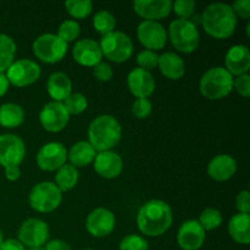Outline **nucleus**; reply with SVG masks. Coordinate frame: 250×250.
I'll return each mask as SVG.
<instances>
[{"label": "nucleus", "instance_id": "1", "mask_svg": "<svg viewBox=\"0 0 250 250\" xmlns=\"http://www.w3.org/2000/svg\"><path fill=\"white\" fill-rule=\"evenodd\" d=\"M173 221L172 209L163 200L153 199L146 202L137 215L139 231L148 237H159L165 233Z\"/></svg>", "mask_w": 250, "mask_h": 250}, {"label": "nucleus", "instance_id": "2", "mask_svg": "<svg viewBox=\"0 0 250 250\" xmlns=\"http://www.w3.org/2000/svg\"><path fill=\"white\" fill-rule=\"evenodd\" d=\"M200 22L204 31L212 38L227 39L236 31L237 16L231 5L215 2L205 7Z\"/></svg>", "mask_w": 250, "mask_h": 250}, {"label": "nucleus", "instance_id": "3", "mask_svg": "<svg viewBox=\"0 0 250 250\" xmlns=\"http://www.w3.org/2000/svg\"><path fill=\"white\" fill-rule=\"evenodd\" d=\"M122 127L111 115H100L88 127V142L95 151L111 150L120 143Z\"/></svg>", "mask_w": 250, "mask_h": 250}, {"label": "nucleus", "instance_id": "4", "mask_svg": "<svg viewBox=\"0 0 250 250\" xmlns=\"http://www.w3.org/2000/svg\"><path fill=\"white\" fill-rule=\"evenodd\" d=\"M200 93L209 100H220L233 90V76L225 67L209 68L199 81Z\"/></svg>", "mask_w": 250, "mask_h": 250}, {"label": "nucleus", "instance_id": "5", "mask_svg": "<svg viewBox=\"0 0 250 250\" xmlns=\"http://www.w3.org/2000/svg\"><path fill=\"white\" fill-rule=\"evenodd\" d=\"M167 37H170L173 48L183 54L195 51L200 43L199 31L192 20L177 19L171 22L168 26Z\"/></svg>", "mask_w": 250, "mask_h": 250}, {"label": "nucleus", "instance_id": "6", "mask_svg": "<svg viewBox=\"0 0 250 250\" xmlns=\"http://www.w3.org/2000/svg\"><path fill=\"white\" fill-rule=\"evenodd\" d=\"M29 205L38 212H51L60 207L62 202V192L54 182H39L31 189L28 195Z\"/></svg>", "mask_w": 250, "mask_h": 250}, {"label": "nucleus", "instance_id": "7", "mask_svg": "<svg viewBox=\"0 0 250 250\" xmlns=\"http://www.w3.org/2000/svg\"><path fill=\"white\" fill-rule=\"evenodd\" d=\"M99 45L103 56L117 63L127 61L133 54V42L124 32L114 31L103 36Z\"/></svg>", "mask_w": 250, "mask_h": 250}, {"label": "nucleus", "instance_id": "8", "mask_svg": "<svg viewBox=\"0 0 250 250\" xmlns=\"http://www.w3.org/2000/svg\"><path fill=\"white\" fill-rule=\"evenodd\" d=\"M32 49L36 58L41 61L45 63H56L65 58L68 45L56 34L45 33L33 42Z\"/></svg>", "mask_w": 250, "mask_h": 250}, {"label": "nucleus", "instance_id": "9", "mask_svg": "<svg viewBox=\"0 0 250 250\" xmlns=\"http://www.w3.org/2000/svg\"><path fill=\"white\" fill-rule=\"evenodd\" d=\"M5 75L10 84L22 88L36 83L41 77L42 68L31 59H20L10 65Z\"/></svg>", "mask_w": 250, "mask_h": 250}, {"label": "nucleus", "instance_id": "10", "mask_svg": "<svg viewBox=\"0 0 250 250\" xmlns=\"http://www.w3.org/2000/svg\"><path fill=\"white\" fill-rule=\"evenodd\" d=\"M49 226L41 219H27L19 229V241L24 248L39 249L49 241Z\"/></svg>", "mask_w": 250, "mask_h": 250}, {"label": "nucleus", "instance_id": "11", "mask_svg": "<svg viewBox=\"0 0 250 250\" xmlns=\"http://www.w3.org/2000/svg\"><path fill=\"white\" fill-rule=\"evenodd\" d=\"M26 156V146L16 134L6 133L0 136V165L4 168L20 166Z\"/></svg>", "mask_w": 250, "mask_h": 250}, {"label": "nucleus", "instance_id": "12", "mask_svg": "<svg viewBox=\"0 0 250 250\" xmlns=\"http://www.w3.org/2000/svg\"><path fill=\"white\" fill-rule=\"evenodd\" d=\"M137 37L139 43L151 51L163 49L167 42V32L158 21H142L137 27Z\"/></svg>", "mask_w": 250, "mask_h": 250}, {"label": "nucleus", "instance_id": "13", "mask_svg": "<svg viewBox=\"0 0 250 250\" xmlns=\"http://www.w3.org/2000/svg\"><path fill=\"white\" fill-rule=\"evenodd\" d=\"M70 114L62 103L50 102L43 106L39 112V122L45 131L58 133L67 126Z\"/></svg>", "mask_w": 250, "mask_h": 250}, {"label": "nucleus", "instance_id": "14", "mask_svg": "<svg viewBox=\"0 0 250 250\" xmlns=\"http://www.w3.org/2000/svg\"><path fill=\"white\" fill-rule=\"evenodd\" d=\"M67 160V150L59 142L46 143L39 149L37 154V165L39 168L48 172L58 171Z\"/></svg>", "mask_w": 250, "mask_h": 250}, {"label": "nucleus", "instance_id": "15", "mask_svg": "<svg viewBox=\"0 0 250 250\" xmlns=\"http://www.w3.org/2000/svg\"><path fill=\"white\" fill-rule=\"evenodd\" d=\"M116 219L114 212L105 208H97L93 210L85 220V229L90 236L95 238H104L109 236L115 229Z\"/></svg>", "mask_w": 250, "mask_h": 250}, {"label": "nucleus", "instance_id": "16", "mask_svg": "<svg viewBox=\"0 0 250 250\" xmlns=\"http://www.w3.org/2000/svg\"><path fill=\"white\" fill-rule=\"evenodd\" d=\"M205 237V229L198 220H187L178 229V247L183 250H199L204 246Z\"/></svg>", "mask_w": 250, "mask_h": 250}, {"label": "nucleus", "instance_id": "17", "mask_svg": "<svg viewBox=\"0 0 250 250\" xmlns=\"http://www.w3.org/2000/svg\"><path fill=\"white\" fill-rule=\"evenodd\" d=\"M127 85L137 99H148L155 90V80L149 71L137 67L127 76Z\"/></svg>", "mask_w": 250, "mask_h": 250}, {"label": "nucleus", "instance_id": "18", "mask_svg": "<svg viewBox=\"0 0 250 250\" xmlns=\"http://www.w3.org/2000/svg\"><path fill=\"white\" fill-rule=\"evenodd\" d=\"M72 56L75 61L85 67H94L102 62L103 53L100 45L94 39L84 38L76 42L72 49Z\"/></svg>", "mask_w": 250, "mask_h": 250}, {"label": "nucleus", "instance_id": "19", "mask_svg": "<svg viewBox=\"0 0 250 250\" xmlns=\"http://www.w3.org/2000/svg\"><path fill=\"white\" fill-rule=\"evenodd\" d=\"M133 9L144 21H158L170 15L172 1L170 0H137L133 2Z\"/></svg>", "mask_w": 250, "mask_h": 250}, {"label": "nucleus", "instance_id": "20", "mask_svg": "<svg viewBox=\"0 0 250 250\" xmlns=\"http://www.w3.org/2000/svg\"><path fill=\"white\" fill-rule=\"evenodd\" d=\"M94 170L99 176L106 180H114L121 175L124 170V161L117 153L112 150L97 153L94 159Z\"/></svg>", "mask_w": 250, "mask_h": 250}, {"label": "nucleus", "instance_id": "21", "mask_svg": "<svg viewBox=\"0 0 250 250\" xmlns=\"http://www.w3.org/2000/svg\"><path fill=\"white\" fill-rule=\"evenodd\" d=\"M226 70L232 76H242L250 70V50L248 46L237 44L231 46L225 56Z\"/></svg>", "mask_w": 250, "mask_h": 250}, {"label": "nucleus", "instance_id": "22", "mask_svg": "<svg viewBox=\"0 0 250 250\" xmlns=\"http://www.w3.org/2000/svg\"><path fill=\"white\" fill-rule=\"evenodd\" d=\"M237 171V161L229 154L216 155L208 165V175L217 182L229 181Z\"/></svg>", "mask_w": 250, "mask_h": 250}, {"label": "nucleus", "instance_id": "23", "mask_svg": "<svg viewBox=\"0 0 250 250\" xmlns=\"http://www.w3.org/2000/svg\"><path fill=\"white\" fill-rule=\"evenodd\" d=\"M46 89L53 102L63 103L72 94V82L66 73L54 72L49 76Z\"/></svg>", "mask_w": 250, "mask_h": 250}, {"label": "nucleus", "instance_id": "24", "mask_svg": "<svg viewBox=\"0 0 250 250\" xmlns=\"http://www.w3.org/2000/svg\"><path fill=\"white\" fill-rule=\"evenodd\" d=\"M158 67L166 78L172 81L182 78L186 72V65L183 59L178 54L171 53V51L159 55Z\"/></svg>", "mask_w": 250, "mask_h": 250}, {"label": "nucleus", "instance_id": "25", "mask_svg": "<svg viewBox=\"0 0 250 250\" xmlns=\"http://www.w3.org/2000/svg\"><path fill=\"white\" fill-rule=\"evenodd\" d=\"M97 151L94 150L89 142L80 141L73 144L67 151V159L71 161V165L77 167H85L94 161Z\"/></svg>", "mask_w": 250, "mask_h": 250}, {"label": "nucleus", "instance_id": "26", "mask_svg": "<svg viewBox=\"0 0 250 250\" xmlns=\"http://www.w3.org/2000/svg\"><path fill=\"white\" fill-rule=\"evenodd\" d=\"M229 233L234 242L239 244L250 243V216L249 214H238L234 215L229 222Z\"/></svg>", "mask_w": 250, "mask_h": 250}, {"label": "nucleus", "instance_id": "27", "mask_svg": "<svg viewBox=\"0 0 250 250\" xmlns=\"http://www.w3.org/2000/svg\"><path fill=\"white\" fill-rule=\"evenodd\" d=\"M24 121V110L15 103H5L0 106V126L4 128H16Z\"/></svg>", "mask_w": 250, "mask_h": 250}, {"label": "nucleus", "instance_id": "28", "mask_svg": "<svg viewBox=\"0 0 250 250\" xmlns=\"http://www.w3.org/2000/svg\"><path fill=\"white\" fill-rule=\"evenodd\" d=\"M80 180V172L71 164L61 166L55 175V186L61 192H68L77 186Z\"/></svg>", "mask_w": 250, "mask_h": 250}, {"label": "nucleus", "instance_id": "29", "mask_svg": "<svg viewBox=\"0 0 250 250\" xmlns=\"http://www.w3.org/2000/svg\"><path fill=\"white\" fill-rule=\"evenodd\" d=\"M16 49V43L11 37L0 33V73L6 72L10 65L15 61Z\"/></svg>", "mask_w": 250, "mask_h": 250}, {"label": "nucleus", "instance_id": "30", "mask_svg": "<svg viewBox=\"0 0 250 250\" xmlns=\"http://www.w3.org/2000/svg\"><path fill=\"white\" fill-rule=\"evenodd\" d=\"M93 26L98 33L106 36L115 31L116 27V19L114 15L107 10H100L93 17Z\"/></svg>", "mask_w": 250, "mask_h": 250}, {"label": "nucleus", "instance_id": "31", "mask_svg": "<svg viewBox=\"0 0 250 250\" xmlns=\"http://www.w3.org/2000/svg\"><path fill=\"white\" fill-rule=\"evenodd\" d=\"M65 7L71 17L82 20L92 14L93 2L90 0H67Z\"/></svg>", "mask_w": 250, "mask_h": 250}, {"label": "nucleus", "instance_id": "32", "mask_svg": "<svg viewBox=\"0 0 250 250\" xmlns=\"http://www.w3.org/2000/svg\"><path fill=\"white\" fill-rule=\"evenodd\" d=\"M81 34V27L77 21L75 20H65L59 26L58 34L56 36L60 39H62L65 43H71L75 42L76 39L80 37Z\"/></svg>", "mask_w": 250, "mask_h": 250}, {"label": "nucleus", "instance_id": "33", "mask_svg": "<svg viewBox=\"0 0 250 250\" xmlns=\"http://www.w3.org/2000/svg\"><path fill=\"white\" fill-rule=\"evenodd\" d=\"M198 222L202 225L205 231H212V229H216L217 227H220V225L222 224V215L217 209L208 208L200 214Z\"/></svg>", "mask_w": 250, "mask_h": 250}, {"label": "nucleus", "instance_id": "34", "mask_svg": "<svg viewBox=\"0 0 250 250\" xmlns=\"http://www.w3.org/2000/svg\"><path fill=\"white\" fill-rule=\"evenodd\" d=\"M62 104L71 116V115H80L85 111L88 107V100L82 93H72Z\"/></svg>", "mask_w": 250, "mask_h": 250}, {"label": "nucleus", "instance_id": "35", "mask_svg": "<svg viewBox=\"0 0 250 250\" xmlns=\"http://www.w3.org/2000/svg\"><path fill=\"white\" fill-rule=\"evenodd\" d=\"M120 250H149V243L139 234H128L120 242Z\"/></svg>", "mask_w": 250, "mask_h": 250}, {"label": "nucleus", "instance_id": "36", "mask_svg": "<svg viewBox=\"0 0 250 250\" xmlns=\"http://www.w3.org/2000/svg\"><path fill=\"white\" fill-rule=\"evenodd\" d=\"M137 63H138L139 68H143V70L150 72V70L158 67L159 55L156 54V51L146 50H146H142L137 55Z\"/></svg>", "mask_w": 250, "mask_h": 250}, {"label": "nucleus", "instance_id": "37", "mask_svg": "<svg viewBox=\"0 0 250 250\" xmlns=\"http://www.w3.org/2000/svg\"><path fill=\"white\" fill-rule=\"evenodd\" d=\"M197 4L193 0H177L172 2V9L180 20H189L193 16Z\"/></svg>", "mask_w": 250, "mask_h": 250}, {"label": "nucleus", "instance_id": "38", "mask_svg": "<svg viewBox=\"0 0 250 250\" xmlns=\"http://www.w3.org/2000/svg\"><path fill=\"white\" fill-rule=\"evenodd\" d=\"M153 105L149 99H136L132 105V112L139 120L146 119L151 114Z\"/></svg>", "mask_w": 250, "mask_h": 250}, {"label": "nucleus", "instance_id": "39", "mask_svg": "<svg viewBox=\"0 0 250 250\" xmlns=\"http://www.w3.org/2000/svg\"><path fill=\"white\" fill-rule=\"evenodd\" d=\"M112 68L109 63L106 62H99L98 65H95L93 67V76H94L95 80L100 81V82H107L112 78Z\"/></svg>", "mask_w": 250, "mask_h": 250}, {"label": "nucleus", "instance_id": "40", "mask_svg": "<svg viewBox=\"0 0 250 250\" xmlns=\"http://www.w3.org/2000/svg\"><path fill=\"white\" fill-rule=\"evenodd\" d=\"M233 89L238 93L241 97L248 98L250 95V76L248 73L246 75L238 76L237 78H233Z\"/></svg>", "mask_w": 250, "mask_h": 250}, {"label": "nucleus", "instance_id": "41", "mask_svg": "<svg viewBox=\"0 0 250 250\" xmlns=\"http://www.w3.org/2000/svg\"><path fill=\"white\" fill-rule=\"evenodd\" d=\"M237 17L248 20L250 17V0H237L231 5Z\"/></svg>", "mask_w": 250, "mask_h": 250}, {"label": "nucleus", "instance_id": "42", "mask_svg": "<svg viewBox=\"0 0 250 250\" xmlns=\"http://www.w3.org/2000/svg\"><path fill=\"white\" fill-rule=\"evenodd\" d=\"M236 209L241 214H249L250 211V193L248 190H242L236 198Z\"/></svg>", "mask_w": 250, "mask_h": 250}, {"label": "nucleus", "instance_id": "43", "mask_svg": "<svg viewBox=\"0 0 250 250\" xmlns=\"http://www.w3.org/2000/svg\"><path fill=\"white\" fill-rule=\"evenodd\" d=\"M44 250H71V247L68 246L65 241H61V239H53V241L46 242L45 249Z\"/></svg>", "mask_w": 250, "mask_h": 250}, {"label": "nucleus", "instance_id": "44", "mask_svg": "<svg viewBox=\"0 0 250 250\" xmlns=\"http://www.w3.org/2000/svg\"><path fill=\"white\" fill-rule=\"evenodd\" d=\"M0 250H26V248L22 246V243L19 241V239L10 238L2 242L1 247H0Z\"/></svg>", "mask_w": 250, "mask_h": 250}, {"label": "nucleus", "instance_id": "45", "mask_svg": "<svg viewBox=\"0 0 250 250\" xmlns=\"http://www.w3.org/2000/svg\"><path fill=\"white\" fill-rule=\"evenodd\" d=\"M5 177L9 180L10 182H16L21 177V170L19 166H11V167L5 168Z\"/></svg>", "mask_w": 250, "mask_h": 250}, {"label": "nucleus", "instance_id": "46", "mask_svg": "<svg viewBox=\"0 0 250 250\" xmlns=\"http://www.w3.org/2000/svg\"><path fill=\"white\" fill-rule=\"evenodd\" d=\"M9 87L10 83L7 81L6 75L5 73H0V98L6 94L7 90H9Z\"/></svg>", "mask_w": 250, "mask_h": 250}, {"label": "nucleus", "instance_id": "47", "mask_svg": "<svg viewBox=\"0 0 250 250\" xmlns=\"http://www.w3.org/2000/svg\"><path fill=\"white\" fill-rule=\"evenodd\" d=\"M2 242H4V236H2V232H1V229H0V247H1Z\"/></svg>", "mask_w": 250, "mask_h": 250}, {"label": "nucleus", "instance_id": "48", "mask_svg": "<svg viewBox=\"0 0 250 250\" xmlns=\"http://www.w3.org/2000/svg\"><path fill=\"white\" fill-rule=\"evenodd\" d=\"M249 28H250V24L248 23V24H247V36H248V37H249Z\"/></svg>", "mask_w": 250, "mask_h": 250}, {"label": "nucleus", "instance_id": "49", "mask_svg": "<svg viewBox=\"0 0 250 250\" xmlns=\"http://www.w3.org/2000/svg\"><path fill=\"white\" fill-rule=\"evenodd\" d=\"M82 250H94V249H89V248H88V249H82Z\"/></svg>", "mask_w": 250, "mask_h": 250}]
</instances>
